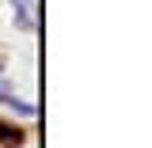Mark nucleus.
<instances>
[{
  "mask_svg": "<svg viewBox=\"0 0 152 148\" xmlns=\"http://www.w3.org/2000/svg\"><path fill=\"white\" fill-rule=\"evenodd\" d=\"M15 27H19V31H34V12H31L27 4L15 8Z\"/></svg>",
  "mask_w": 152,
  "mask_h": 148,
  "instance_id": "f257e3e1",
  "label": "nucleus"
},
{
  "mask_svg": "<svg viewBox=\"0 0 152 148\" xmlns=\"http://www.w3.org/2000/svg\"><path fill=\"white\" fill-rule=\"evenodd\" d=\"M12 103V110H19V114H34V103H23V99H8Z\"/></svg>",
  "mask_w": 152,
  "mask_h": 148,
  "instance_id": "f03ea898",
  "label": "nucleus"
},
{
  "mask_svg": "<svg viewBox=\"0 0 152 148\" xmlns=\"http://www.w3.org/2000/svg\"><path fill=\"white\" fill-rule=\"evenodd\" d=\"M0 141H12V144H19V133H12V129H4V125H0Z\"/></svg>",
  "mask_w": 152,
  "mask_h": 148,
  "instance_id": "7ed1b4c3",
  "label": "nucleus"
},
{
  "mask_svg": "<svg viewBox=\"0 0 152 148\" xmlns=\"http://www.w3.org/2000/svg\"><path fill=\"white\" fill-rule=\"evenodd\" d=\"M19 4H27V0H19Z\"/></svg>",
  "mask_w": 152,
  "mask_h": 148,
  "instance_id": "20e7f679",
  "label": "nucleus"
}]
</instances>
